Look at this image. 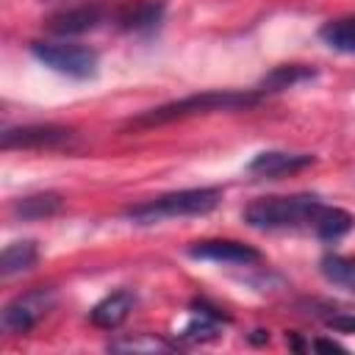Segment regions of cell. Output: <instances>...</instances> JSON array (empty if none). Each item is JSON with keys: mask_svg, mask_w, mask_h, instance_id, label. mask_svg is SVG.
<instances>
[{"mask_svg": "<svg viewBox=\"0 0 355 355\" xmlns=\"http://www.w3.org/2000/svg\"><path fill=\"white\" fill-rule=\"evenodd\" d=\"M266 94L258 89H219V92H200L183 100H172L164 103L158 108H150L139 116L130 119L133 128H155V125H166L175 119H186V116H200V114H214V111H241V108H252L263 100Z\"/></svg>", "mask_w": 355, "mask_h": 355, "instance_id": "1", "label": "cell"}, {"mask_svg": "<svg viewBox=\"0 0 355 355\" xmlns=\"http://www.w3.org/2000/svg\"><path fill=\"white\" fill-rule=\"evenodd\" d=\"M222 200L219 186H197V189H180L169 191L161 197H153L147 202H139L125 211V219L133 225H158L164 219H178V216H202L214 211Z\"/></svg>", "mask_w": 355, "mask_h": 355, "instance_id": "2", "label": "cell"}, {"mask_svg": "<svg viewBox=\"0 0 355 355\" xmlns=\"http://www.w3.org/2000/svg\"><path fill=\"white\" fill-rule=\"evenodd\" d=\"M322 200L313 194H288V197H261L244 208V222L258 230H286V227H311L313 214Z\"/></svg>", "mask_w": 355, "mask_h": 355, "instance_id": "3", "label": "cell"}, {"mask_svg": "<svg viewBox=\"0 0 355 355\" xmlns=\"http://www.w3.org/2000/svg\"><path fill=\"white\" fill-rule=\"evenodd\" d=\"M31 53L39 64L50 67L58 75L75 78V80H86L97 75L100 67V55L86 47V44H72V42H33Z\"/></svg>", "mask_w": 355, "mask_h": 355, "instance_id": "4", "label": "cell"}, {"mask_svg": "<svg viewBox=\"0 0 355 355\" xmlns=\"http://www.w3.org/2000/svg\"><path fill=\"white\" fill-rule=\"evenodd\" d=\"M55 305L53 288H31L25 294H17L0 313V324L8 336H25L31 333Z\"/></svg>", "mask_w": 355, "mask_h": 355, "instance_id": "5", "label": "cell"}, {"mask_svg": "<svg viewBox=\"0 0 355 355\" xmlns=\"http://www.w3.org/2000/svg\"><path fill=\"white\" fill-rule=\"evenodd\" d=\"M78 141L72 128L64 125H22L8 128L0 136L3 150H69Z\"/></svg>", "mask_w": 355, "mask_h": 355, "instance_id": "6", "label": "cell"}, {"mask_svg": "<svg viewBox=\"0 0 355 355\" xmlns=\"http://www.w3.org/2000/svg\"><path fill=\"white\" fill-rule=\"evenodd\" d=\"M111 14H114V8H108L105 3L69 6L47 19V31L55 36H80V33H89V31L100 28L103 22H108Z\"/></svg>", "mask_w": 355, "mask_h": 355, "instance_id": "7", "label": "cell"}, {"mask_svg": "<svg viewBox=\"0 0 355 355\" xmlns=\"http://www.w3.org/2000/svg\"><path fill=\"white\" fill-rule=\"evenodd\" d=\"M164 0H125L114 8L111 22L125 33H150L164 19Z\"/></svg>", "mask_w": 355, "mask_h": 355, "instance_id": "8", "label": "cell"}, {"mask_svg": "<svg viewBox=\"0 0 355 355\" xmlns=\"http://www.w3.org/2000/svg\"><path fill=\"white\" fill-rule=\"evenodd\" d=\"M191 258L200 261H214V263H233V266H250L261 261V252L244 241H233V239H205V241H194L189 247Z\"/></svg>", "mask_w": 355, "mask_h": 355, "instance_id": "9", "label": "cell"}, {"mask_svg": "<svg viewBox=\"0 0 355 355\" xmlns=\"http://www.w3.org/2000/svg\"><path fill=\"white\" fill-rule=\"evenodd\" d=\"M313 161H316V155H311V153L263 150V153H258V155L247 164V172H250V175H255V178L277 180V178H286V175H294V172L308 169Z\"/></svg>", "mask_w": 355, "mask_h": 355, "instance_id": "10", "label": "cell"}, {"mask_svg": "<svg viewBox=\"0 0 355 355\" xmlns=\"http://www.w3.org/2000/svg\"><path fill=\"white\" fill-rule=\"evenodd\" d=\"M133 305H136V294L122 288V291H114V294L103 297V300H100V302L92 308L89 319H92V324H94V327L114 330V327H119V324H122V322L130 316Z\"/></svg>", "mask_w": 355, "mask_h": 355, "instance_id": "11", "label": "cell"}, {"mask_svg": "<svg viewBox=\"0 0 355 355\" xmlns=\"http://www.w3.org/2000/svg\"><path fill=\"white\" fill-rule=\"evenodd\" d=\"M352 225H355V216H352L349 211L322 202L319 211L313 214L308 230H313V233H316L319 239H324V241H338V239H344V236L352 230Z\"/></svg>", "mask_w": 355, "mask_h": 355, "instance_id": "12", "label": "cell"}, {"mask_svg": "<svg viewBox=\"0 0 355 355\" xmlns=\"http://www.w3.org/2000/svg\"><path fill=\"white\" fill-rule=\"evenodd\" d=\"M313 78H316V69H311L305 64H280L272 72H266L255 89L263 92V94H272V92L291 89V86H297L302 80H313Z\"/></svg>", "mask_w": 355, "mask_h": 355, "instance_id": "13", "label": "cell"}, {"mask_svg": "<svg viewBox=\"0 0 355 355\" xmlns=\"http://www.w3.org/2000/svg\"><path fill=\"white\" fill-rule=\"evenodd\" d=\"M64 208V200L61 194L55 191H39V194H28V197H19L14 202V214L25 222H33V219H50L55 216L58 211Z\"/></svg>", "mask_w": 355, "mask_h": 355, "instance_id": "14", "label": "cell"}, {"mask_svg": "<svg viewBox=\"0 0 355 355\" xmlns=\"http://www.w3.org/2000/svg\"><path fill=\"white\" fill-rule=\"evenodd\" d=\"M39 261V247L36 241H11L3 255H0V275L3 277H14V275H22V272H31Z\"/></svg>", "mask_w": 355, "mask_h": 355, "instance_id": "15", "label": "cell"}, {"mask_svg": "<svg viewBox=\"0 0 355 355\" xmlns=\"http://www.w3.org/2000/svg\"><path fill=\"white\" fill-rule=\"evenodd\" d=\"M319 39H322L330 50H336V53L355 55V14L327 19V22L319 28Z\"/></svg>", "mask_w": 355, "mask_h": 355, "instance_id": "16", "label": "cell"}, {"mask_svg": "<svg viewBox=\"0 0 355 355\" xmlns=\"http://www.w3.org/2000/svg\"><path fill=\"white\" fill-rule=\"evenodd\" d=\"M319 272L327 283L355 294V255H324L319 261Z\"/></svg>", "mask_w": 355, "mask_h": 355, "instance_id": "17", "label": "cell"}, {"mask_svg": "<svg viewBox=\"0 0 355 355\" xmlns=\"http://www.w3.org/2000/svg\"><path fill=\"white\" fill-rule=\"evenodd\" d=\"M108 349H114V352H169L172 344H166V341H161V338H155L150 333H139L133 338H116V341H111Z\"/></svg>", "mask_w": 355, "mask_h": 355, "instance_id": "18", "label": "cell"}, {"mask_svg": "<svg viewBox=\"0 0 355 355\" xmlns=\"http://www.w3.org/2000/svg\"><path fill=\"white\" fill-rule=\"evenodd\" d=\"M327 327H330V330H338V333H355V316H352V313L327 316Z\"/></svg>", "mask_w": 355, "mask_h": 355, "instance_id": "19", "label": "cell"}, {"mask_svg": "<svg viewBox=\"0 0 355 355\" xmlns=\"http://www.w3.org/2000/svg\"><path fill=\"white\" fill-rule=\"evenodd\" d=\"M311 347H313V349H344L341 344H336V341H322V338H319V341H313Z\"/></svg>", "mask_w": 355, "mask_h": 355, "instance_id": "20", "label": "cell"}]
</instances>
